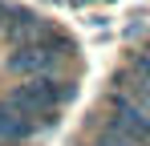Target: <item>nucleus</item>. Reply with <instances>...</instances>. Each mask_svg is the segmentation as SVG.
<instances>
[{"instance_id":"obj_3","label":"nucleus","mask_w":150,"mask_h":146,"mask_svg":"<svg viewBox=\"0 0 150 146\" xmlns=\"http://www.w3.org/2000/svg\"><path fill=\"white\" fill-rule=\"evenodd\" d=\"M105 126L118 130V134H126L134 146H150V118H146V110L134 97H126L122 89L110 94V122Z\"/></svg>"},{"instance_id":"obj_7","label":"nucleus","mask_w":150,"mask_h":146,"mask_svg":"<svg viewBox=\"0 0 150 146\" xmlns=\"http://www.w3.org/2000/svg\"><path fill=\"white\" fill-rule=\"evenodd\" d=\"M93 146H134L126 134H118V130H110V126H101L98 138H93Z\"/></svg>"},{"instance_id":"obj_2","label":"nucleus","mask_w":150,"mask_h":146,"mask_svg":"<svg viewBox=\"0 0 150 146\" xmlns=\"http://www.w3.org/2000/svg\"><path fill=\"white\" fill-rule=\"evenodd\" d=\"M65 61V53L57 41H37V45H12L8 53V69L28 77V81H41V77H49L57 65Z\"/></svg>"},{"instance_id":"obj_6","label":"nucleus","mask_w":150,"mask_h":146,"mask_svg":"<svg viewBox=\"0 0 150 146\" xmlns=\"http://www.w3.org/2000/svg\"><path fill=\"white\" fill-rule=\"evenodd\" d=\"M118 85H126L122 94H126V97H134V101L146 110V118H150V81H146V77H134V73H126V77H118Z\"/></svg>"},{"instance_id":"obj_5","label":"nucleus","mask_w":150,"mask_h":146,"mask_svg":"<svg viewBox=\"0 0 150 146\" xmlns=\"http://www.w3.org/2000/svg\"><path fill=\"white\" fill-rule=\"evenodd\" d=\"M33 134V126H28L8 101H0V146H8V142H21V138H28Z\"/></svg>"},{"instance_id":"obj_4","label":"nucleus","mask_w":150,"mask_h":146,"mask_svg":"<svg viewBox=\"0 0 150 146\" xmlns=\"http://www.w3.org/2000/svg\"><path fill=\"white\" fill-rule=\"evenodd\" d=\"M4 33L16 41V45H37L41 41V33H45V24H41V16L37 12H8V21H4Z\"/></svg>"},{"instance_id":"obj_1","label":"nucleus","mask_w":150,"mask_h":146,"mask_svg":"<svg viewBox=\"0 0 150 146\" xmlns=\"http://www.w3.org/2000/svg\"><path fill=\"white\" fill-rule=\"evenodd\" d=\"M73 81H49V77H41V81H25V85H16L12 97H8V106L21 114V118H37V126H45L49 114L57 106H65L69 97H73Z\"/></svg>"},{"instance_id":"obj_8","label":"nucleus","mask_w":150,"mask_h":146,"mask_svg":"<svg viewBox=\"0 0 150 146\" xmlns=\"http://www.w3.org/2000/svg\"><path fill=\"white\" fill-rule=\"evenodd\" d=\"M8 12H12V8H8V4L0 0V28H4V21H8Z\"/></svg>"}]
</instances>
